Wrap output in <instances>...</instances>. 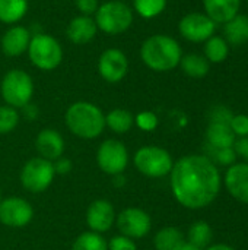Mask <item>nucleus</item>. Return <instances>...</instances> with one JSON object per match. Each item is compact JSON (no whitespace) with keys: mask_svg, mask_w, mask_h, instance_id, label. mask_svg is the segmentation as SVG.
<instances>
[{"mask_svg":"<svg viewBox=\"0 0 248 250\" xmlns=\"http://www.w3.org/2000/svg\"><path fill=\"white\" fill-rule=\"evenodd\" d=\"M171 192L187 209L209 207L219 195L222 179L218 167L203 154L181 157L170 173Z\"/></svg>","mask_w":248,"mask_h":250,"instance_id":"f257e3e1","label":"nucleus"},{"mask_svg":"<svg viewBox=\"0 0 248 250\" xmlns=\"http://www.w3.org/2000/svg\"><path fill=\"white\" fill-rule=\"evenodd\" d=\"M183 57L178 41L165 34H155L146 38L140 47V59L153 72L174 70Z\"/></svg>","mask_w":248,"mask_h":250,"instance_id":"f03ea898","label":"nucleus"},{"mask_svg":"<svg viewBox=\"0 0 248 250\" xmlns=\"http://www.w3.org/2000/svg\"><path fill=\"white\" fill-rule=\"evenodd\" d=\"M64 122L67 129L80 139H95L105 129V114L89 101L73 103L64 114Z\"/></svg>","mask_w":248,"mask_h":250,"instance_id":"7ed1b4c3","label":"nucleus"},{"mask_svg":"<svg viewBox=\"0 0 248 250\" xmlns=\"http://www.w3.org/2000/svg\"><path fill=\"white\" fill-rule=\"evenodd\" d=\"M94 16L98 31L110 37L124 34L133 23V9L123 0H108L99 4Z\"/></svg>","mask_w":248,"mask_h":250,"instance_id":"20e7f679","label":"nucleus"},{"mask_svg":"<svg viewBox=\"0 0 248 250\" xmlns=\"http://www.w3.org/2000/svg\"><path fill=\"white\" fill-rule=\"evenodd\" d=\"M26 53L31 63L42 72H51L63 62V48L60 42L45 32L32 34Z\"/></svg>","mask_w":248,"mask_h":250,"instance_id":"39448f33","label":"nucleus"},{"mask_svg":"<svg viewBox=\"0 0 248 250\" xmlns=\"http://www.w3.org/2000/svg\"><path fill=\"white\" fill-rule=\"evenodd\" d=\"M0 94L6 105L23 108L34 97V81L31 75L22 69H12L4 73L0 83Z\"/></svg>","mask_w":248,"mask_h":250,"instance_id":"423d86ee","label":"nucleus"},{"mask_svg":"<svg viewBox=\"0 0 248 250\" xmlns=\"http://www.w3.org/2000/svg\"><path fill=\"white\" fill-rule=\"evenodd\" d=\"M134 167L146 177L152 179H161L171 173L174 161L171 154L155 145L142 146L136 151L133 157Z\"/></svg>","mask_w":248,"mask_h":250,"instance_id":"0eeeda50","label":"nucleus"},{"mask_svg":"<svg viewBox=\"0 0 248 250\" xmlns=\"http://www.w3.org/2000/svg\"><path fill=\"white\" fill-rule=\"evenodd\" d=\"M56 171L53 161H48L41 157L31 158L20 171V183L31 193H42L45 192L53 180Z\"/></svg>","mask_w":248,"mask_h":250,"instance_id":"6e6552de","label":"nucleus"},{"mask_svg":"<svg viewBox=\"0 0 248 250\" xmlns=\"http://www.w3.org/2000/svg\"><path fill=\"white\" fill-rule=\"evenodd\" d=\"M96 163L98 167L110 176L123 174L129 164V152L126 145L117 139L104 141L98 148Z\"/></svg>","mask_w":248,"mask_h":250,"instance_id":"1a4fd4ad","label":"nucleus"},{"mask_svg":"<svg viewBox=\"0 0 248 250\" xmlns=\"http://www.w3.org/2000/svg\"><path fill=\"white\" fill-rule=\"evenodd\" d=\"M34 218V208L31 204L18 196L1 199L0 202V223L6 227L22 229Z\"/></svg>","mask_w":248,"mask_h":250,"instance_id":"9d476101","label":"nucleus"},{"mask_svg":"<svg viewBox=\"0 0 248 250\" xmlns=\"http://www.w3.org/2000/svg\"><path fill=\"white\" fill-rule=\"evenodd\" d=\"M215 29L216 23L206 13L200 12L186 15L178 23L181 37L190 42H205L215 34Z\"/></svg>","mask_w":248,"mask_h":250,"instance_id":"9b49d317","label":"nucleus"},{"mask_svg":"<svg viewBox=\"0 0 248 250\" xmlns=\"http://www.w3.org/2000/svg\"><path fill=\"white\" fill-rule=\"evenodd\" d=\"M115 223L120 233L132 240L148 236L152 229L151 215L140 208H126L118 214Z\"/></svg>","mask_w":248,"mask_h":250,"instance_id":"f8f14e48","label":"nucleus"},{"mask_svg":"<svg viewBox=\"0 0 248 250\" xmlns=\"http://www.w3.org/2000/svg\"><path fill=\"white\" fill-rule=\"evenodd\" d=\"M129 72V59L118 48H107L98 59V73L108 83L121 82Z\"/></svg>","mask_w":248,"mask_h":250,"instance_id":"ddd939ff","label":"nucleus"},{"mask_svg":"<svg viewBox=\"0 0 248 250\" xmlns=\"http://www.w3.org/2000/svg\"><path fill=\"white\" fill-rule=\"evenodd\" d=\"M32 38V32L29 28L23 25H12L1 37L0 47L4 56L7 57H19L28 51L29 42Z\"/></svg>","mask_w":248,"mask_h":250,"instance_id":"4468645a","label":"nucleus"},{"mask_svg":"<svg viewBox=\"0 0 248 250\" xmlns=\"http://www.w3.org/2000/svg\"><path fill=\"white\" fill-rule=\"evenodd\" d=\"M115 223V211L111 202L105 199L94 201L88 211H86V224L91 231L95 233H105L108 231Z\"/></svg>","mask_w":248,"mask_h":250,"instance_id":"2eb2a0df","label":"nucleus"},{"mask_svg":"<svg viewBox=\"0 0 248 250\" xmlns=\"http://www.w3.org/2000/svg\"><path fill=\"white\" fill-rule=\"evenodd\" d=\"M224 185L235 201L248 205V163H235L228 167Z\"/></svg>","mask_w":248,"mask_h":250,"instance_id":"dca6fc26","label":"nucleus"},{"mask_svg":"<svg viewBox=\"0 0 248 250\" xmlns=\"http://www.w3.org/2000/svg\"><path fill=\"white\" fill-rule=\"evenodd\" d=\"M35 148L41 158L48 161H56L63 157L64 152V139L56 129H42L35 139Z\"/></svg>","mask_w":248,"mask_h":250,"instance_id":"f3484780","label":"nucleus"},{"mask_svg":"<svg viewBox=\"0 0 248 250\" xmlns=\"http://www.w3.org/2000/svg\"><path fill=\"white\" fill-rule=\"evenodd\" d=\"M96 32L98 28L94 18L85 15H79L73 18L66 28V37L75 45H85L91 42L95 38Z\"/></svg>","mask_w":248,"mask_h":250,"instance_id":"a211bd4d","label":"nucleus"},{"mask_svg":"<svg viewBox=\"0 0 248 250\" xmlns=\"http://www.w3.org/2000/svg\"><path fill=\"white\" fill-rule=\"evenodd\" d=\"M203 7L215 23H227L238 15L241 0H203Z\"/></svg>","mask_w":248,"mask_h":250,"instance_id":"6ab92c4d","label":"nucleus"},{"mask_svg":"<svg viewBox=\"0 0 248 250\" xmlns=\"http://www.w3.org/2000/svg\"><path fill=\"white\" fill-rule=\"evenodd\" d=\"M237 136L231 130L229 125L209 123L206 129V145L213 148H232Z\"/></svg>","mask_w":248,"mask_h":250,"instance_id":"aec40b11","label":"nucleus"},{"mask_svg":"<svg viewBox=\"0 0 248 250\" xmlns=\"http://www.w3.org/2000/svg\"><path fill=\"white\" fill-rule=\"evenodd\" d=\"M225 40L231 45H243L248 42V15H237L224 23Z\"/></svg>","mask_w":248,"mask_h":250,"instance_id":"412c9836","label":"nucleus"},{"mask_svg":"<svg viewBox=\"0 0 248 250\" xmlns=\"http://www.w3.org/2000/svg\"><path fill=\"white\" fill-rule=\"evenodd\" d=\"M178 66L181 67V70L187 76L194 78V79L205 78L209 73V69H210V63L208 62V59L203 54H199V53L184 54L181 57Z\"/></svg>","mask_w":248,"mask_h":250,"instance_id":"4be33fe9","label":"nucleus"},{"mask_svg":"<svg viewBox=\"0 0 248 250\" xmlns=\"http://www.w3.org/2000/svg\"><path fill=\"white\" fill-rule=\"evenodd\" d=\"M28 12V0H0V22L16 25Z\"/></svg>","mask_w":248,"mask_h":250,"instance_id":"5701e85b","label":"nucleus"},{"mask_svg":"<svg viewBox=\"0 0 248 250\" xmlns=\"http://www.w3.org/2000/svg\"><path fill=\"white\" fill-rule=\"evenodd\" d=\"M186 243L183 233L175 227L161 229L153 239V246L156 250H178Z\"/></svg>","mask_w":248,"mask_h":250,"instance_id":"b1692460","label":"nucleus"},{"mask_svg":"<svg viewBox=\"0 0 248 250\" xmlns=\"http://www.w3.org/2000/svg\"><path fill=\"white\" fill-rule=\"evenodd\" d=\"M134 125V116L126 108H114L105 116V126L115 133H127Z\"/></svg>","mask_w":248,"mask_h":250,"instance_id":"393cba45","label":"nucleus"},{"mask_svg":"<svg viewBox=\"0 0 248 250\" xmlns=\"http://www.w3.org/2000/svg\"><path fill=\"white\" fill-rule=\"evenodd\" d=\"M229 54V44L225 38L212 35L205 41V57L209 63H222Z\"/></svg>","mask_w":248,"mask_h":250,"instance_id":"a878e982","label":"nucleus"},{"mask_svg":"<svg viewBox=\"0 0 248 250\" xmlns=\"http://www.w3.org/2000/svg\"><path fill=\"white\" fill-rule=\"evenodd\" d=\"M212 237H213V231L206 221L193 223L189 229V233H187V239H189L187 242L202 250L210 246Z\"/></svg>","mask_w":248,"mask_h":250,"instance_id":"bb28decb","label":"nucleus"},{"mask_svg":"<svg viewBox=\"0 0 248 250\" xmlns=\"http://www.w3.org/2000/svg\"><path fill=\"white\" fill-rule=\"evenodd\" d=\"M72 250H108V243L99 233L85 231L77 236Z\"/></svg>","mask_w":248,"mask_h":250,"instance_id":"cd10ccee","label":"nucleus"},{"mask_svg":"<svg viewBox=\"0 0 248 250\" xmlns=\"http://www.w3.org/2000/svg\"><path fill=\"white\" fill-rule=\"evenodd\" d=\"M167 7V0H133V10L143 19L159 16Z\"/></svg>","mask_w":248,"mask_h":250,"instance_id":"c85d7f7f","label":"nucleus"},{"mask_svg":"<svg viewBox=\"0 0 248 250\" xmlns=\"http://www.w3.org/2000/svg\"><path fill=\"white\" fill-rule=\"evenodd\" d=\"M205 157H208L216 167L224 166V167H231L235 164L237 154L234 148H213L205 144Z\"/></svg>","mask_w":248,"mask_h":250,"instance_id":"c756f323","label":"nucleus"},{"mask_svg":"<svg viewBox=\"0 0 248 250\" xmlns=\"http://www.w3.org/2000/svg\"><path fill=\"white\" fill-rule=\"evenodd\" d=\"M19 123V113L10 105H0V135H7L16 129Z\"/></svg>","mask_w":248,"mask_h":250,"instance_id":"7c9ffc66","label":"nucleus"},{"mask_svg":"<svg viewBox=\"0 0 248 250\" xmlns=\"http://www.w3.org/2000/svg\"><path fill=\"white\" fill-rule=\"evenodd\" d=\"M158 116L153 111H140L134 116V125L143 132H152L158 127Z\"/></svg>","mask_w":248,"mask_h":250,"instance_id":"2f4dec72","label":"nucleus"},{"mask_svg":"<svg viewBox=\"0 0 248 250\" xmlns=\"http://www.w3.org/2000/svg\"><path fill=\"white\" fill-rule=\"evenodd\" d=\"M234 117V113L225 105H215L209 111V123L229 125Z\"/></svg>","mask_w":248,"mask_h":250,"instance_id":"473e14b6","label":"nucleus"},{"mask_svg":"<svg viewBox=\"0 0 248 250\" xmlns=\"http://www.w3.org/2000/svg\"><path fill=\"white\" fill-rule=\"evenodd\" d=\"M231 130L234 132L235 136L244 138L248 136V116L247 114H234L231 123H229Z\"/></svg>","mask_w":248,"mask_h":250,"instance_id":"72a5a7b5","label":"nucleus"},{"mask_svg":"<svg viewBox=\"0 0 248 250\" xmlns=\"http://www.w3.org/2000/svg\"><path fill=\"white\" fill-rule=\"evenodd\" d=\"M108 250H136V243L134 240L120 234V236H114L108 242Z\"/></svg>","mask_w":248,"mask_h":250,"instance_id":"f704fd0d","label":"nucleus"},{"mask_svg":"<svg viewBox=\"0 0 248 250\" xmlns=\"http://www.w3.org/2000/svg\"><path fill=\"white\" fill-rule=\"evenodd\" d=\"M75 6L80 15L94 16L99 7V0H75Z\"/></svg>","mask_w":248,"mask_h":250,"instance_id":"c9c22d12","label":"nucleus"},{"mask_svg":"<svg viewBox=\"0 0 248 250\" xmlns=\"http://www.w3.org/2000/svg\"><path fill=\"white\" fill-rule=\"evenodd\" d=\"M53 166H54L56 174H61V176L69 174L72 171V167H73L72 161L69 158H64V157H60L56 161H53Z\"/></svg>","mask_w":248,"mask_h":250,"instance_id":"e433bc0d","label":"nucleus"},{"mask_svg":"<svg viewBox=\"0 0 248 250\" xmlns=\"http://www.w3.org/2000/svg\"><path fill=\"white\" fill-rule=\"evenodd\" d=\"M232 148H234L237 157H241L244 160V163H248V136L238 138Z\"/></svg>","mask_w":248,"mask_h":250,"instance_id":"4c0bfd02","label":"nucleus"},{"mask_svg":"<svg viewBox=\"0 0 248 250\" xmlns=\"http://www.w3.org/2000/svg\"><path fill=\"white\" fill-rule=\"evenodd\" d=\"M22 110H23V116H25L28 120H34L35 117H38V108H37L35 105H32L31 103L26 104Z\"/></svg>","mask_w":248,"mask_h":250,"instance_id":"58836bf2","label":"nucleus"},{"mask_svg":"<svg viewBox=\"0 0 248 250\" xmlns=\"http://www.w3.org/2000/svg\"><path fill=\"white\" fill-rule=\"evenodd\" d=\"M206 250H235L232 246L229 245H225V243H218V245H212V246H208Z\"/></svg>","mask_w":248,"mask_h":250,"instance_id":"ea45409f","label":"nucleus"},{"mask_svg":"<svg viewBox=\"0 0 248 250\" xmlns=\"http://www.w3.org/2000/svg\"><path fill=\"white\" fill-rule=\"evenodd\" d=\"M178 250H202V249H199V248H196L194 245H191V243H189V242H186L181 248Z\"/></svg>","mask_w":248,"mask_h":250,"instance_id":"a19ab883","label":"nucleus"},{"mask_svg":"<svg viewBox=\"0 0 248 250\" xmlns=\"http://www.w3.org/2000/svg\"><path fill=\"white\" fill-rule=\"evenodd\" d=\"M0 202H1V190H0Z\"/></svg>","mask_w":248,"mask_h":250,"instance_id":"79ce46f5","label":"nucleus"},{"mask_svg":"<svg viewBox=\"0 0 248 250\" xmlns=\"http://www.w3.org/2000/svg\"><path fill=\"white\" fill-rule=\"evenodd\" d=\"M123 1H124V0H123Z\"/></svg>","mask_w":248,"mask_h":250,"instance_id":"37998d69","label":"nucleus"}]
</instances>
